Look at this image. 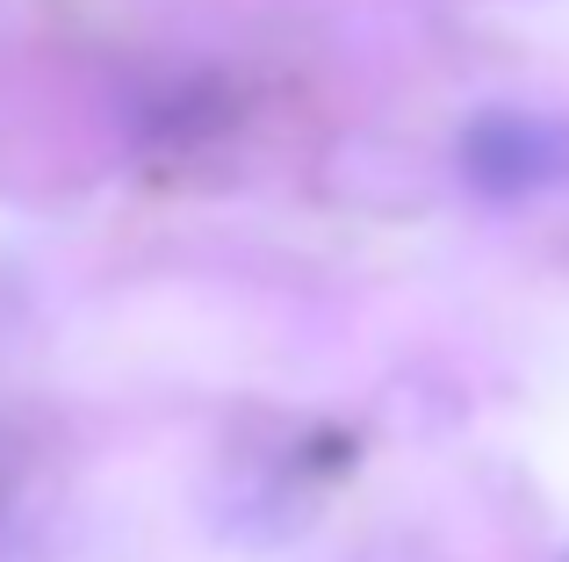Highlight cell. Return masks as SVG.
<instances>
[{
  "label": "cell",
  "mask_w": 569,
  "mask_h": 562,
  "mask_svg": "<svg viewBox=\"0 0 569 562\" xmlns=\"http://www.w3.org/2000/svg\"><path fill=\"white\" fill-rule=\"evenodd\" d=\"M461 181L490 202L569 195V116L548 109H476L455 138Z\"/></svg>",
  "instance_id": "6da1fadb"
},
{
  "label": "cell",
  "mask_w": 569,
  "mask_h": 562,
  "mask_svg": "<svg viewBox=\"0 0 569 562\" xmlns=\"http://www.w3.org/2000/svg\"><path fill=\"white\" fill-rule=\"evenodd\" d=\"M562 562H569V555H562Z\"/></svg>",
  "instance_id": "7a4b0ae2"
}]
</instances>
